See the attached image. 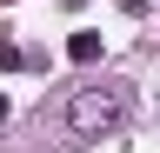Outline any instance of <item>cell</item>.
<instances>
[{"label": "cell", "mask_w": 160, "mask_h": 153, "mask_svg": "<svg viewBox=\"0 0 160 153\" xmlns=\"http://www.w3.org/2000/svg\"><path fill=\"white\" fill-rule=\"evenodd\" d=\"M120 13H147V0H120Z\"/></svg>", "instance_id": "3957f363"}, {"label": "cell", "mask_w": 160, "mask_h": 153, "mask_svg": "<svg viewBox=\"0 0 160 153\" xmlns=\"http://www.w3.org/2000/svg\"><path fill=\"white\" fill-rule=\"evenodd\" d=\"M7 113H13V107H7V93H0V120H7Z\"/></svg>", "instance_id": "277c9868"}, {"label": "cell", "mask_w": 160, "mask_h": 153, "mask_svg": "<svg viewBox=\"0 0 160 153\" xmlns=\"http://www.w3.org/2000/svg\"><path fill=\"white\" fill-rule=\"evenodd\" d=\"M67 60L73 67H93L100 60V33H73V40H67Z\"/></svg>", "instance_id": "7a4b0ae2"}, {"label": "cell", "mask_w": 160, "mask_h": 153, "mask_svg": "<svg viewBox=\"0 0 160 153\" xmlns=\"http://www.w3.org/2000/svg\"><path fill=\"white\" fill-rule=\"evenodd\" d=\"M113 120H120V93L113 87H80L73 100H67V127L80 133V140H100Z\"/></svg>", "instance_id": "6da1fadb"}]
</instances>
